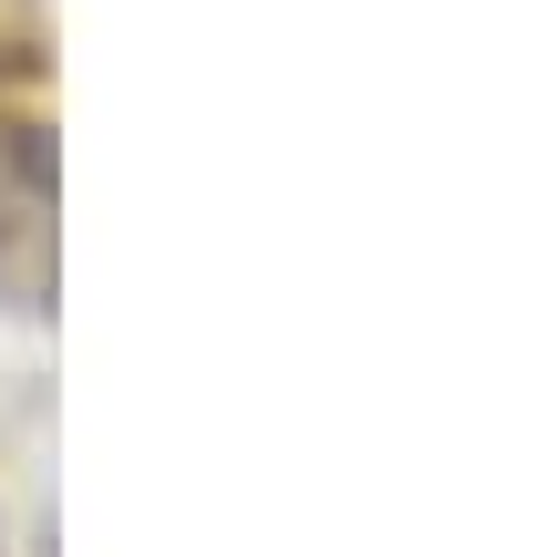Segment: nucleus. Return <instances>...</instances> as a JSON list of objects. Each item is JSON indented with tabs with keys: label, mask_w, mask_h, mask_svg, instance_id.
<instances>
[{
	"label": "nucleus",
	"mask_w": 548,
	"mask_h": 557,
	"mask_svg": "<svg viewBox=\"0 0 548 557\" xmlns=\"http://www.w3.org/2000/svg\"><path fill=\"white\" fill-rule=\"evenodd\" d=\"M52 299V145L0 124V310Z\"/></svg>",
	"instance_id": "f257e3e1"
}]
</instances>
